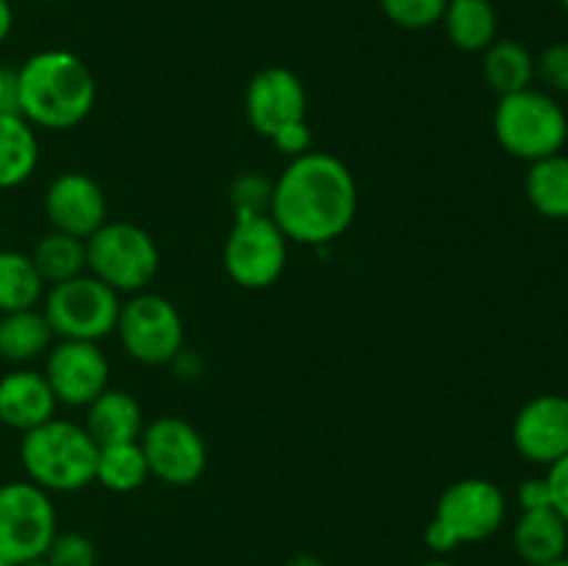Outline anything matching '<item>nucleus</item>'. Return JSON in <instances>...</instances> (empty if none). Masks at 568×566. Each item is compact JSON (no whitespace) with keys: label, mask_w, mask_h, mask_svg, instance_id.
Here are the masks:
<instances>
[{"label":"nucleus","mask_w":568,"mask_h":566,"mask_svg":"<svg viewBox=\"0 0 568 566\" xmlns=\"http://www.w3.org/2000/svg\"><path fill=\"white\" fill-rule=\"evenodd\" d=\"M358 211V186L342 159L320 150L297 155L272 183L270 216L288 242L322 247L342 236Z\"/></svg>","instance_id":"f257e3e1"},{"label":"nucleus","mask_w":568,"mask_h":566,"mask_svg":"<svg viewBox=\"0 0 568 566\" xmlns=\"http://www.w3.org/2000/svg\"><path fill=\"white\" fill-rule=\"evenodd\" d=\"M94 100L92 70L72 50H39L14 70V111L37 131H72L92 114Z\"/></svg>","instance_id":"f03ea898"},{"label":"nucleus","mask_w":568,"mask_h":566,"mask_svg":"<svg viewBox=\"0 0 568 566\" xmlns=\"http://www.w3.org/2000/svg\"><path fill=\"white\" fill-rule=\"evenodd\" d=\"M100 447L87 427L70 420H48L22 433L20 464L26 481L50 494H72L94 483Z\"/></svg>","instance_id":"7ed1b4c3"},{"label":"nucleus","mask_w":568,"mask_h":566,"mask_svg":"<svg viewBox=\"0 0 568 566\" xmlns=\"http://www.w3.org/2000/svg\"><path fill=\"white\" fill-rule=\"evenodd\" d=\"M508 516L505 492L488 477H464L449 483L438 497L425 542L433 553H453L464 544L491 538Z\"/></svg>","instance_id":"20e7f679"},{"label":"nucleus","mask_w":568,"mask_h":566,"mask_svg":"<svg viewBox=\"0 0 568 566\" xmlns=\"http://www.w3.org/2000/svg\"><path fill=\"white\" fill-rule=\"evenodd\" d=\"M491 128L499 148L527 164L564 153L568 142V117L564 105L547 89L536 87L503 94L494 109Z\"/></svg>","instance_id":"39448f33"},{"label":"nucleus","mask_w":568,"mask_h":566,"mask_svg":"<svg viewBox=\"0 0 568 566\" xmlns=\"http://www.w3.org/2000/svg\"><path fill=\"white\" fill-rule=\"evenodd\" d=\"M83 244H87V272L116 294L144 292L159 275V244L136 222H103Z\"/></svg>","instance_id":"423d86ee"},{"label":"nucleus","mask_w":568,"mask_h":566,"mask_svg":"<svg viewBox=\"0 0 568 566\" xmlns=\"http://www.w3.org/2000/svg\"><path fill=\"white\" fill-rule=\"evenodd\" d=\"M120 309V294L89 272L55 283L42 297V314L53 336L75 342L100 344V338L111 336L116 331Z\"/></svg>","instance_id":"0eeeda50"},{"label":"nucleus","mask_w":568,"mask_h":566,"mask_svg":"<svg viewBox=\"0 0 568 566\" xmlns=\"http://www.w3.org/2000/svg\"><path fill=\"white\" fill-rule=\"evenodd\" d=\"M59 533V516L50 492L31 481H9L0 486V558L22 566L48 555Z\"/></svg>","instance_id":"6e6552de"},{"label":"nucleus","mask_w":568,"mask_h":566,"mask_svg":"<svg viewBox=\"0 0 568 566\" xmlns=\"http://www.w3.org/2000/svg\"><path fill=\"white\" fill-rule=\"evenodd\" d=\"M122 350L144 366L172 364L183 353V316L172 300L155 292H136L122 303L116 320Z\"/></svg>","instance_id":"1a4fd4ad"},{"label":"nucleus","mask_w":568,"mask_h":566,"mask_svg":"<svg viewBox=\"0 0 568 566\" xmlns=\"http://www.w3.org/2000/svg\"><path fill=\"white\" fill-rule=\"evenodd\" d=\"M288 259V239L272 220L270 211L264 214H236L231 233L222 247L225 272L236 286L242 289H266L283 275Z\"/></svg>","instance_id":"9d476101"},{"label":"nucleus","mask_w":568,"mask_h":566,"mask_svg":"<svg viewBox=\"0 0 568 566\" xmlns=\"http://www.w3.org/2000/svg\"><path fill=\"white\" fill-rule=\"evenodd\" d=\"M142 453L148 458L150 477L166 486H192L203 477L209 464V447L192 422L181 416H159L148 422L139 436Z\"/></svg>","instance_id":"9b49d317"},{"label":"nucleus","mask_w":568,"mask_h":566,"mask_svg":"<svg viewBox=\"0 0 568 566\" xmlns=\"http://www.w3.org/2000/svg\"><path fill=\"white\" fill-rule=\"evenodd\" d=\"M44 381L53 388L59 405L87 408L98 394L109 388L111 364L98 342L55 338L44 353Z\"/></svg>","instance_id":"f8f14e48"},{"label":"nucleus","mask_w":568,"mask_h":566,"mask_svg":"<svg viewBox=\"0 0 568 566\" xmlns=\"http://www.w3.org/2000/svg\"><path fill=\"white\" fill-rule=\"evenodd\" d=\"M244 114L250 128L272 142L277 133L308 117L305 83L288 67H264L244 89Z\"/></svg>","instance_id":"ddd939ff"},{"label":"nucleus","mask_w":568,"mask_h":566,"mask_svg":"<svg viewBox=\"0 0 568 566\" xmlns=\"http://www.w3.org/2000/svg\"><path fill=\"white\" fill-rule=\"evenodd\" d=\"M50 228L87 242L103 222H109V200L103 186L87 172H61L48 183L42 198Z\"/></svg>","instance_id":"4468645a"},{"label":"nucleus","mask_w":568,"mask_h":566,"mask_svg":"<svg viewBox=\"0 0 568 566\" xmlns=\"http://www.w3.org/2000/svg\"><path fill=\"white\" fill-rule=\"evenodd\" d=\"M514 447L536 466H552L568 453V397L538 394L527 400L514 420Z\"/></svg>","instance_id":"2eb2a0df"},{"label":"nucleus","mask_w":568,"mask_h":566,"mask_svg":"<svg viewBox=\"0 0 568 566\" xmlns=\"http://www.w3.org/2000/svg\"><path fill=\"white\" fill-rule=\"evenodd\" d=\"M59 400L42 372L17 366L0 377V422L11 431L28 433L53 420Z\"/></svg>","instance_id":"dca6fc26"},{"label":"nucleus","mask_w":568,"mask_h":566,"mask_svg":"<svg viewBox=\"0 0 568 566\" xmlns=\"http://www.w3.org/2000/svg\"><path fill=\"white\" fill-rule=\"evenodd\" d=\"M144 414L139 400L131 392L122 388H105L103 394L87 405V416H83V427L89 436L94 438L98 447L120 442H139L144 431Z\"/></svg>","instance_id":"f3484780"},{"label":"nucleus","mask_w":568,"mask_h":566,"mask_svg":"<svg viewBox=\"0 0 568 566\" xmlns=\"http://www.w3.org/2000/svg\"><path fill=\"white\" fill-rule=\"evenodd\" d=\"M514 547L525 564L547 566L564 558L568 549V525L564 516L547 505V508L521 511L514 527Z\"/></svg>","instance_id":"a211bd4d"},{"label":"nucleus","mask_w":568,"mask_h":566,"mask_svg":"<svg viewBox=\"0 0 568 566\" xmlns=\"http://www.w3.org/2000/svg\"><path fill=\"white\" fill-rule=\"evenodd\" d=\"M42 150L39 133L14 109L0 111V189H17L31 181Z\"/></svg>","instance_id":"6ab92c4d"},{"label":"nucleus","mask_w":568,"mask_h":566,"mask_svg":"<svg viewBox=\"0 0 568 566\" xmlns=\"http://www.w3.org/2000/svg\"><path fill=\"white\" fill-rule=\"evenodd\" d=\"M55 336L44 320L42 309L9 311L0 314V358L6 364L26 366L42 358L53 347Z\"/></svg>","instance_id":"aec40b11"},{"label":"nucleus","mask_w":568,"mask_h":566,"mask_svg":"<svg viewBox=\"0 0 568 566\" xmlns=\"http://www.w3.org/2000/svg\"><path fill=\"white\" fill-rule=\"evenodd\" d=\"M444 33L464 53H483L497 39V9L491 0H449L442 17Z\"/></svg>","instance_id":"412c9836"},{"label":"nucleus","mask_w":568,"mask_h":566,"mask_svg":"<svg viewBox=\"0 0 568 566\" xmlns=\"http://www.w3.org/2000/svg\"><path fill=\"white\" fill-rule=\"evenodd\" d=\"M525 194L538 216L552 222L568 220V155L555 153L532 161L525 175Z\"/></svg>","instance_id":"4be33fe9"},{"label":"nucleus","mask_w":568,"mask_h":566,"mask_svg":"<svg viewBox=\"0 0 568 566\" xmlns=\"http://www.w3.org/2000/svg\"><path fill=\"white\" fill-rule=\"evenodd\" d=\"M483 78L499 98L521 92L536 81V55L516 39H494L483 50Z\"/></svg>","instance_id":"5701e85b"},{"label":"nucleus","mask_w":568,"mask_h":566,"mask_svg":"<svg viewBox=\"0 0 568 566\" xmlns=\"http://www.w3.org/2000/svg\"><path fill=\"white\" fill-rule=\"evenodd\" d=\"M44 292L48 286L33 266L31 253L0 250V314L39 309Z\"/></svg>","instance_id":"b1692460"},{"label":"nucleus","mask_w":568,"mask_h":566,"mask_svg":"<svg viewBox=\"0 0 568 566\" xmlns=\"http://www.w3.org/2000/svg\"><path fill=\"white\" fill-rule=\"evenodd\" d=\"M31 261L42 275L44 286H55L87 272V244L83 239L50 228L33 247Z\"/></svg>","instance_id":"393cba45"},{"label":"nucleus","mask_w":568,"mask_h":566,"mask_svg":"<svg viewBox=\"0 0 568 566\" xmlns=\"http://www.w3.org/2000/svg\"><path fill=\"white\" fill-rule=\"evenodd\" d=\"M148 477L150 466L139 442H120L100 447L94 483H100V486L114 494H131L142 488Z\"/></svg>","instance_id":"a878e982"},{"label":"nucleus","mask_w":568,"mask_h":566,"mask_svg":"<svg viewBox=\"0 0 568 566\" xmlns=\"http://www.w3.org/2000/svg\"><path fill=\"white\" fill-rule=\"evenodd\" d=\"M447 3L449 0H381V11L405 31H425L442 22Z\"/></svg>","instance_id":"bb28decb"},{"label":"nucleus","mask_w":568,"mask_h":566,"mask_svg":"<svg viewBox=\"0 0 568 566\" xmlns=\"http://www.w3.org/2000/svg\"><path fill=\"white\" fill-rule=\"evenodd\" d=\"M50 566H98V547L89 536L75 530H59L44 555Z\"/></svg>","instance_id":"cd10ccee"},{"label":"nucleus","mask_w":568,"mask_h":566,"mask_svg":"<svg viewBox=\"0 0 568 566\" xmlns=\"http://www.w3.org/2000/svg\"><path fill=\"white\" fill-rule=\"evenodd\" d=\"M536 78L549 94H568V42H555L536 59Z\"/></svg>","instance_id":"c85d7f7f"},{"label":"nucleus","mask_w":568,"mask_h":566,"mask_svg":"<svg viewBox=\"0 0 568 566\" xmlns=\"http://www.w3.org/2000/svg\"><path fill=\"white\" fill-rule=\"evenodd\" d=\"M272 183L258 175H242L231 186V203L236 214H264L270 211Z\"/></svg>","instance_id":"c756f323"},{"label":"nucleus","mask_w":568,"mask_h":566,"mask_svg":"<svg viewBox=\"0 0 568 566\" xmlns=\"http://www.w3.org/2000/svg\"><path fill=\"white\" fill-rule=\"evenodd\" d=\"M549 486V499H552V508L558 511L568 525V453L560 461H555L552 466H547V475H544Z\"/></svg>","instance_id":"7c9ffc66"},{"label":"nucleus","mask_w":568,"mask_h":566,"mask_svg":"<svg viewBox=\"0 0 568 566\" xmlns=\"http://www.w3.org/2000/svg\"><path fill=\"white\" fill-rule=\"evenodd\" d=\"M272 144H275V148L281 150V153H286L288 159H297V155L308 153L311 144H314V133H311L308 120L297 122V125H292V128H286V131H281L275 139H272Z\"/></svg>","instance_id":"2f4dec72"},{"label":"nucleus","mask_w":568,"mask_h":566,"mask_svg":"<svg viewBox=\"0 0 568 566\" xmlns=\"http://www.w3.org/2000/svg\"><path fill=\"white\" fill-rule=\"evenodd\" d=\"M519 505L521 511H532V508H547V505H552V499H549V486L544 477H530V481H525L519 486Z\"/></svg>","instance_id":"473e14b6"},{"label":"nucleus","mask_w":568,"mask_h":566,"mask_svg":"<svg viewBox=\"0 0 568 566\" xmlns=\"http://www.w3.org/2000/svg\"><path fill=\"white\" fill-rule=\"evenodd\" d=\"M14 109V72L0 64V111Z\"/></svg>","instance_id":"72a5a7b5"},{"label":"nucleus","mask_w":568,"mask_h":566,"mask_svg":"<svg viewBox=\"0 0 568 566\" xmlns=\"http://www.w3.org/2000/svg\"><path fill=\"white\" fill-rule=\"evenodd\" d=\"M11 28H14V9H11L9 0H0V44L9 39Z\"/></svg>","instance_id":"f704fd0d"},{"label":"nucleus","mask_w":568,"mask_h":566,"mask_svg":"<svg viewBox=\"0 0 568 566\" xmlns=\"http://www.w3.org/2000/svg\"><path fill=\"white\" fill-rule=\"evenodd\" d=\"M283 566H327V564L322 558H316V555H294V558H288Z\"/></svg>","instance_id":"c9c22d12"},{"label":"nucleus","mask_w":568,"mask_h":566,"mask_svg":"<svg viewBox=\"0 0 568 566\" xmlns=\"http://www.w3.org/2000/svg\"><path fill=\"white\" fill-rule=\"evenodd\" d=\"M422 566H458V564H453V560H427V564Z\"/></svg>","instance_id":"e433bc0d"},{"label":"nucleus","mask_w":568,"mask_h":566,"mask_svg":"<svg viewBox=\"0 0 568 566\" xmlns=\"http://www.w3.org/2000/svg\"><path fill=\"white\" fill-rule=\"evenodd\" d=\"M547 566H568V555H564V558H558V560H552V564H547Z\"/></svg>","instance_id":"4c0bfd02"},{"label":"nucleus","mask_w":568,"mask_h":566,"mask_svg":"<svg viewBox=\"0 0 568 566\" xmlns=\"http://www.w3.org/2000/svg\"><path fill=\"white\" fill-rule=\"evenodd\" d=\"M22 566H50V564L44 558H39V560H31V564H22Z\"/></svg>","instance_id":"58836bf2"},{"label":"nucleus","mask_w":568,"mask_h":566,"mask_svg":"<svg viewBox=\"0 0 568 566\" xmlns=\"http://www.w3.org/2000/svg\"><path fill=\"white\" fill-rule=\"evenodd\" d=\"M560 6H564V11L568 14V0H560Z\"/></svg>","instance_id":"ea45409f"},{"label":"nucleus","mask_w":568,"mask_h":566,"mask_svg":"<svg viewBox=\"0 0 568 566\" xmlns=\"http://www.w3.org/2000/svg\"><path fill=\"white\" fill-rule=\"evenodd\" d=\"M44 3H61V0H44Z\"/></svg>","instance_id":"a19ab883"},{"label":"nucleus","mask_w":568,"mask_h":566,"mask_svg":"<svg viewBox=\"0 0 568 566\" xmlns=\"http://www.w3.org/2000/svg\"><path fill=\"white\" fill-rule=\"evenodd\" d=\"M0 566H9V564H6V560H3V558H0Z\"/></svg>","instance_id":"79ce46f5"}]
</instances>
